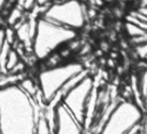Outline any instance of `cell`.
Returning a JSON list of instances; mask_svg holds the SVG:
<instances>
[{"label": "cell", "instance_id": "3", "mask_svg": "<svg viewBox=\"0 0 147 134\" xmlns=\"http://www.w3.org/2000/svg\"><path fill=\"white\" fill-rule=\"evenodd\" d=\"M82 71H85V68L80 63H68L42 69L38 74L36 81L40 88L44 106L50 105L59 95L65 85Z\"/></svg>", "mask_w": 147, "mask_h": 134}, {"label": "cell", "instance_id": "2", "mask_svg": "<svg viewBox=\"0 0 147 134\" xmlns=\"http://www.w3.org/2000/svg\"><path fill=\"white\" fill-rule=\"evenodd\" d=\"M77 35V31L39 17L36 18V31L32 42L33 54L38 60H45L66 44L73 41Z\"/></svg>", "mask_w": 147, "mask_h": 134}, {"label": "cell", "instance_id": "11", "mask_svg": "<svg viewBox=\"0 0 147 134\" xmlns=\"http://www.w3.org/2000/svg\"><path fill=\"white\" fill-rule=\"evenodd\" d=\"M126 31L128 33V35L132 39H138V38H147V31L140 28L139 26L134 25L132 22H126Z\"/></svg>", "mask_w": 147, "mask_h": 134}, {"label": "cell", "instance_id": "7", "mask_svg": "<svg viewBox=\"0 0 147 134\" xmlns=\"http://www.w3.org/2000/svg\"><path fill=\"white\" fill-rule=\"evenodd\" d=\"M53 134H85V128L68 109L60 102L55 107V127Z\"/></svg>", "mask_w": 147, "mask_h": 134}, {"label": "cell", "instance_id": "15", "mask_svg": "<svg viewBox=\"0 0 147 134\" xmlns=\"http://www.w3.org/2000/svg\"><path fill=\"white\" fill-rule=\"evenodd\" d=\"M142 8H147V0H139V8L138 9H142Z\"/></svg>", "mask_w": 147, "mask_h": 134}, {"label": "cell", "instance_id": "4", "mask_svg": "<svg viewBox=\"0 0 147 134\" xmlns=\"http://www.w3.org/2000/svg\"><path fill=\"white\" fill-rule=\"evenodd\" d=\"M144 112L132 100H121L109 114L98 134H133L141 127Z\"/></svg>", "mask_w": 147, "mask_h": 134}, {"label": "cell", "instance_id": "18", "mask_svg": "<svg viewBox=\"0 0 147 134\" xmlns=\"http://www.w3.org/2000/svg\"><path fill=\"white\" fill-rule=\"evenodd\" d=\"M105 3H112V1H114V0H104Z\"/></svg>", "mask_w": 147, "mask_h": 134}, {"label": "cell", "instance_id": "1", "mask_svg": "<svg viewBox=\"0 0 147 134\" xmlns=\"http://www.w3.org/2000/svg\"><path fill=\"white\" fill-rule=\"evenodd\" d=\"M39 101L19 85L0 88V134H35L42 112Z\"/></svg>", "mask_w": 147, "mask_h": 134}, {"label": "cell", "instance_id": "16", "mask_svg": "<svg viewBox=\"0 0 147 134\" xmlns=\"http://www.w3.org/2000/svg\"><path fill=\"white\" fill-rule=\"evenodd\" d=\"M139 13H141L142 15H145L147 18V8H142V9H138Z\"/></svg>", "mask_w": 147, "mask_h": 134}, {"label": "cell", "instance_id": "13", "mask_svg": "<svg viewBox=\"0 0 147 134\" xmlns=\"http://www.w3.org/2000/svg\"><path fill=\"white\" fill-rule=\"evenodd\" d=\"M7 40H6V28H0V52L5 47Z\"/></svg>", "mask_w": 147, "mask_h": 134}, {"label": "cell", "instance_id": "14", "mask_svg": "<svg viewBox=\"0 0 147 134\" xmlns=\"http://www.w3.org/2000/svg\"><path fill=\"white\" fill-rule=\"evenodd\" d=\"M138 52H139V55L140 57L147 58V42L138 46Z\"/></svg>", "mask_w": 147, "mask_h": 134}, {"label": "cell", "instance_id": "10", "mask_svg": "<svg viewBox=\"0 0 147 134\" xmlns=\"http://www.w3.org/2000/svg\"><path fill=\"white\" fill-rule=\"evenodd\" d=\"M35 134H53V131H52L50 123H48V120L44 115V108H42V112L38 119V123H36Z\"/></svg>", "mask_w": 147, "mask_h": 134}, {"label": "cell", "instance_id": "9", "mask_svg": "<svg viewBox=\"0 0 147 134\" xmlns=\"http://www.w3.org/2000/svg\"><path fill=\"white\" fill-rule=\"evenodd\" d=\"M20 59L21 58H20V54H19L18 50H17V48H14V47H12V50L9 51L8 57H7V60H6L5 73H8V72H11L12 69H13L14 67H17L21 63Z\"/></svg>", "mask_w": 147, "mask_h": 134}, {"label": "cell", "instance_id": "6", "mask_svg": "<svg viewBox=\"0 0 147 134\" xmlns=\"http://www.w3.org/2000/svg\"><path fill=\"white\" fill-rule=\"evenodd\" d=\"M94 80L90 75V73L85 77L77 86L73 87L61 100L63 105L74 115L78 120H80L84 125L85 112H86L87 102L90 100L91 93L94 88Z\"/></svg>", "mask_w": 147, "mask_h": 134}, {"label": "cell", "instance_id": "8", "mask_svg": "<svg viewBox=\"0 0 147 134\" xmlns=\"http://www.w3.org/2000/svg\"><path fill=\"white\" fill-rule=\"evenodd\" d=\"M22 15H24V8L20 6H16L9 11V14L7 17V22L11 27H16L17 25L22 21Z\"/></svg>", "mask_w": 147, "mask_h": 134}, {"label": "cell", "instance_id": "12", "mask_svg": "<svg viewBox=\"0 0 147 134\" xmlns=\"http://www.w3.org/2000/svg\"><path fill=\"white\" fill-rule=\"evenodd\" d=\"M65 0H36V6H39L41 8H47L48 6H51L53 4H57V3H63Z\"/></svg>", "mask_w": 147, "mask_h": 134}, {"label": "cell", "instance_id": "5", "mask_svg": "<svg viewBox=\"0 0 147 134\" xmlns=\"http://www.w3.org/2000/svg\"><path fill=\"white\" fill-rule=\"evenodd\" d=\"M40 17L78 32L86 22V11L80 0H65L45 8Z\"/></svg>", "mask_w": 147, "mask_h": 134}, {"label": "cell", "instance_id": "17", "mask_svg": "<svg viewBox=\"0 0 147 134\" xmlns=\"http://www.w3.org/2000/svg\"><path fill=\"white\" fill-rule=\"evenodd\" d=\"M133 134H142V132H141V129H140V128H139V129H138V131H137V132H134V133H133Z\"/></svg>", "mask_w": 147, "mask_h": 134}]
</instances>
